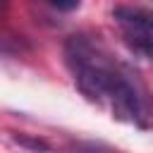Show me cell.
<instances>
[{
    "label": "cell",
    "mask_w": 153,
    "mask_h": 153,
    "mask_svg": "<svg viewBox=\"0 0 153 153\" xmlns=\"http://www.w3.org/2000/svg\"><path fill=\"white\" fill-rule=\"evenodd\" d=\"M53 7L62 10V12H69V10H76L79 7V0H48Z\"/></svg>",
    "instance_id": "4"
},
{
    "label": "cell",
    "mask_w": 153,
    "mask_h": 153,
    "mask_svg": "<svg viewBox=\"0 0 153 153\" xmlns=\"http://www.w3.org/2000/svg\"><path fill=\"white\" fill-rule=\"evenodd\" d=\"M7 5H10V0H0V10H5Z\"/></svg>",
    "instance_id": "5"
},
{
    "label": "cell",
    "mask_w": 153,
    "mask_h": 153,
    "mask_svg": "<svg viewBox=\"0 0 153 153\" xmlns=\"http://www.w3.org/2000/svg\"><path fill=\"white\" fill-rule=\"evenodd\" d=\"M17 143H24V146H31V148H38V151H48V143L41 141V139H26V136H14Z\"/></svg>",
    "instance_id": "3"
},
{
    "label": "cell",
    "mask_w": 153,
    "mask_h": 153,
    "mask_svg": "<svg viewBox=\"0 0 153 153\" xmlns=\"http://www.w3.org/2000/svg\"><path fill=\"white\" fill-rule=\"evenodd\" d=\"M112 19L120 29L124 45L134 55L143 60H153V12L143 7L122 5L112 10Z\"/></svg>",
    "instance_id": "2"
},
{
    "label": "cell",
    "mask_w": 153,
    "mask_h": 153,
    "mask_svg": "<svg viewBox=\"0 0 153 153\" xmlns=\"http://www.w3.org/2000/svg\"><path fill=\"white\" fill-rule=\"evenodd\" d=\"M65 62L86 100L105 108L120 122L139 129L153 127V96L148 86L98 36L72 33L65 43Z\"/></svg>",
    "instance_id": "1"
}]
</instances>
